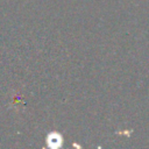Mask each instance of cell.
Returning <instances> with one entry per match:
<instances>
[{
  "instance_id": "cell-1",
  "label": "cell",
  "mask_w": 149,
  "mask_h": 149,
  "mask_svg": "<svg viewBox=\"0 0 149 149\" xmlns=\"http://www.w3.org/2000/svg\"><path fill=\"white\" fill-rule=\"evenodd\" d=\"M48 143L50 147H58L62 144V137L57 134H50L48 137Z\"/></svg>"
}]
</instances>
